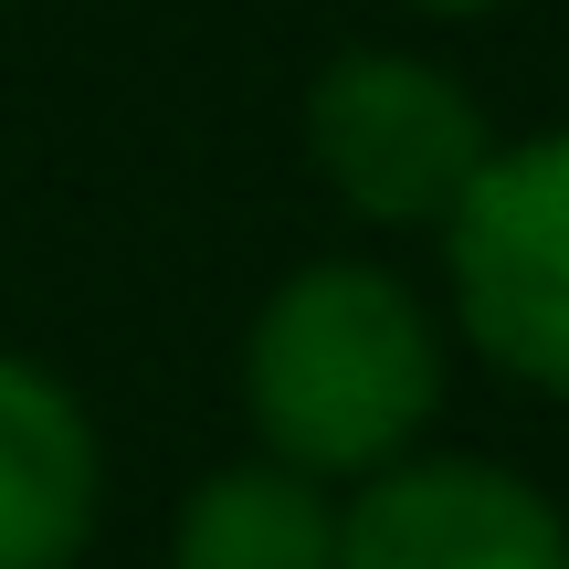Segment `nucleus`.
<instances>
[{
    "instance_id": "nucleus-1",
    "label": "nucleus",
    "mask_w": 569,
    "mask_h": 569,
    "mask_svg": "<svg viewBox=\"0 0 569 569\" xmlns=\"http://www.w3.org/2000/svg\"><path fill=\"white\" fill-rule=\"evenodd\" d=\"M243 411L264 432V465L306 486H369L422 453V422L443 411V338L401 274L306 264L264 296L243 338Z\"/></svg>"
},
{
    "instance_id": "nucleus-2",
    "label": "nucleus",
    "mask_w": 569,
    "mask_h": 569,
    "mask_svg": "<svg viewBox=\"0 0 569 569\" xmlns=\"http://www.w3.org/2000/svg\"><path fill=\"white\" fill-rule=\"evenodd\" d=\"M306 159L359 222L443 232L453 201L486 180L496 127L443 63L422 53H338L306 84Z\"/></svg>"
},
{
    "instance_id": "nucleus-3",
    "label": "nucleus",
    "mask_w": 569,
    "mask_h": 569,
    "mask_svg": "<svg viewBox=\"0 0 569 569\" xmlns=\"http://www.w3.org/2000/svg\"><path fill=\"white\" fill-rule=\"evenodd\" d=\"M453 317L507 380L569 401V127L517 138L443 222Z\"/></svg>"
},
{
    "instance_id": "nucleus-4",
    "label": "nucleus",
    "mask_w": 569,
    "mask_h": 569,
    "mask_svg": "<svg viewBox=\"0 0 569 569\" xmlns=\"http://www.w3.org/2000/svg\"><path fill=\"white\" fill-rule=\"evenodd\" d=\"M338 569H569V517L486 453H411L338 507Z\"/></svg>"
},
{
    "instance_id": "nucleus-5",
    "label": "nucleus",
    "mask_w": 569,
    "mask_h": 569,
    "mask_svg": "<svg viewBox=\"0 0 569 569\" xmlns=\"http://www.w3.org/2000/svg\"><path fill=\"white\" fill-rule=\"evenodd\" d=\"M106 507L84 401L42 359H0V569H74Z\"/></svg>"
},
{
    "instance_id": "nucleus-6",
    "label": "nucleus",
    "mask_w": 569,
    "mask_h": 569,
    "mask_svg": "<svg viewBox=\"0 0 569 569\" xmlns=\"http://www.w3.org/2000/svg\"><path fill=\"white\" fill-rule=\"evenodd\" d=\"M169 569H338V507L327 486L284 465H222L190 486L180 528H169Z\"/></svg>"
},
{
    "instance_id": "nucleus-7",
    "label": "nucleus",
    "mask_w": 569,
    "mask_h": 569,
    "mask_svg": "<svg viewBox=\"0 0 569 569\" xmlns=\"http://www.w3.org/2000/svg\"><path fill=\"white\" fill-rule=\"evenodd\" d=\"M411 11H496V0H411Z\"/></svg>"
}]
</instances>
